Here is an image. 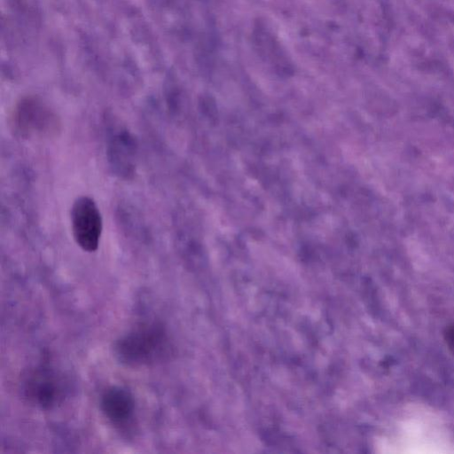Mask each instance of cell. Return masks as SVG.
Wrapping results in <instances>:
<instances>
[{
	"label": "cell",
	"instance_id": "6da1fadb",
	"mask_svg": "<svg viewBox=\"0 0 454 454\" xmlns=\"http://www.w3.org/2000/svg\"><path fill=\"white\" fill-rule=\"evenodd\" d=\"M114 351L119 362L130 367L162 362L169 351L166 329L158 322L140 324L115 341Z\"/></svg>",
	"mask_w": 454,
	"mask_h": 454
},
{
	"label": "cell",
	"instance_id": "7a4b0ae2",
	"mask_svg": "<svg viewBox=\"0 0 454 454\" xmlns=\"http://www.w3.org/2000/svg\"><path fill=\"white\" fill-rule=\"evenodd\" d=\"M21 389L30 404L42 410H51L64 400L67 383L54 369L40 365L25 373Z\"/></svg>",
	"mask_w": 454,
	"mask_h": 454
},
{
	"label": "cell",
	"instance_id": "3957f363",
	"mask_svg": "<svg viewBox=\"0 0 454 454\" xmlns=\"http://www.w3.org/2000/svg\"><path fill=\"white\" fill-rule=\"evenodd\" d=\"M71 230L75 243L86 252L98 249L103 220L96 201L90 196L74 200L70 211Z\"/></svg>",
	"mask_w": 454,
	"mask_h": 454
},
{
	"label": "cell",
	"instance_id": "277c9868",
	"mask_svg": "<svg viewBox=\"0 0 454 454\" xmlns=\"http://www.w3.org/2000/svg\"><path fill=\"white\" fill-rule=\"evenodd\" d=\"M15 130L22 137L50 136L59 130L57 114L39 99L20 100L13 113Z\"/></svg>",
	"mask_w": 454,
	"mask_h": 454
},
{
	"label": "cell",
	"instance_id": "5b68a950",
	"mask_svg": "<svg viewBox=\"0 0 454 454\" xmlns=\"http://www.w3.org/2000/svg\"><path fill=\"white\" fill-rule=\"evenodd\" d=\"M100 408L105 417L114 426H127L134 418L135 400L121 387H110L100 398Z\"/></svg>",
	"mask_w": 454,
	"mask_h": 454
},
{
	"label": "cell",
	"instance_id": "8992f818",
	"mask_svg": "<svg viewBox=\"0 0 454 454\" xmlns=\"http://www.w3.org/2000/svg\"><path fill=\"white\" fill-rule=\"evenodd\" d=\"M107 153L112 168H115L118 173L128 175L132 171L134 144L127 132L123 131L114 135Z\"/></svg>",
	"mask_w": 454,
	"mask_h": 454
},
{
	"label": "cell",
	"instance_id": "52a82bcc",
	"mask_svg": "<svg viewBox=\"0 0 454 454\" xmlns=\"http://www.w3.org/2000/svg\"><path fill=\"white\" fill-rule=\"evenodd\" d=\"M444 340L449 349L454 355V325H449L445 329Z\"/></svg>",
	"mask_w": 454,
	"mask_h": 454
}]
</instances>
